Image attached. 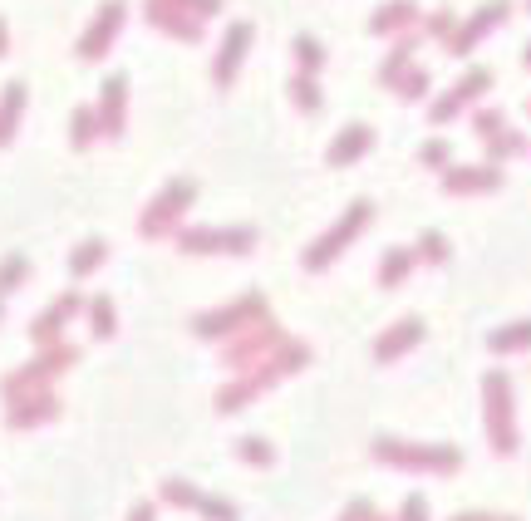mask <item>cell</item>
Masks as SVG:
<instances>
[{"label": "cell", "mask_w": 531, "mask_h": 521, "mask_svg": "<svg viewBox=\"0 0 531 521\" xmlns=\"http://www.w3.org/2000/svg\"><path fill=\"white\" fill-rule=\"evenodd\" d=\"M482 428L492 438V453L497 458H512L517 453V413H512V379L502 369H487L482 374Z\"/></svg>", "instance_id": "1"}, {"label": "cell", "mask_w": 531, "mask_h": 521, "mask_svg": "<svg viewBox=\"0 0 531 521\" xmlns=\"http://www.w3.org/2000/svg\"><path fill=\"white\" fill-rule=\"evenodd\" d=\"M79 364V349L74 345H50V349H40L30 364H20L15 374H5L0 379V394H5V404H15V399H30V394H45L50 384H55L64 369H74Z\"/></svg>", "instance_id": "2"}, {"label": "cell", "mask_w": 531, "mask_h": 521, "mask_svg": "<svg viewBox=\"0 0 531 521\" xmlns=\"http://www.w3.org/2000/svg\"><path fill=\"white\" fill-rule=\"evenodd\" d=\"M369 222H374V202L369 197H359L345 207V217L335 222V227H325V232L315 236L310 246H305V271H325V266H335L340 256H345V246H354V236L369 232Z\"/></svg>", "instance_id": "3"}, {"label": "cell", "mask_w": 531, "mask_h": 521, "mask_svg": "<svg viewBox=\"0 0 531 521\" xmlns=\"http://www.w3.org/2000/svg\"><path fill=\"white\" fill-rule=\"evenodd\" d=\"M374 458L404 472H433V477L463 467V453L448 443H399V438H374Z\"/></svg>", "instance_id": "4"}, {"label": "cell", "mask_w": 531, "mask_h": 521, "mask_svg": "<svg viewBox=\"0 0 531 521\" xmlns=\"http://www.w3.org/2000/svg\"><path fill=\"white\" fill-rule=\"evenodd\" d=\"M281 345H286V330H281L271 315H261V320H251L241 335H232V340L222 345V369H232V374H251L256 364H266Z\"/></svg>", "instance_id": "5"}, {"label": "cell", "mask_w": 531, "mask_h": 521, "mask_svg": "<svg viewBox=\"0 0 531 521\" xmlns=\"http://www.w3.org/2000/svg\"><path fill=\"white\" fill-rule=\"evenodd\" d=\"M266 315V295H256V290H246V295H236L227 305H217V310H202V315H192V335L197 340H232L241 335L251 320H261Z\"/></svg>", "instance_id": "6"}, {"label": "cell", "mask_w": 531, "mask_h": 521, "mask_svg": "<svg viewBox=\"0 0 531 521\" xmlns=\"http://www.w3.org/2000/svg\"><path fill=\"white\" fill-rule=\"evenodd\" d=\"M197 202V182L192 177H173L153 202H148V212H143V222H138V232L148 236V241H163L168 232H177V222H182V212Z\"/></svg>", "instance_id": "7"}, {"label": "cell", "mask_w": 531, "mask_h": 521, "mask_svg": "<svg viewBox=\"0 0 531 521\" xmlns=\"http://www.w3.org/2000/svg\"><path fill=\"white\" fill-rule=\"evenodd\" d=\"M256 246V227H177L182 256H246Z\"/></svg>", "instance_id": "8"}, {"label": "cell", "mask_w": 531, "mask_h": 521, "mask_svg": "<svg viewBox=\"0 0 531 521\" xmlns=\"http://www.w3.org/2000/svg\"><path fill=\"white\" fill-rule=\"evenodd\" d=\"M123 20H128V0H104V5H99V15L89 20V30L79 35L74 55L84 59V64L104 59L109 50H114V40H118V30H123Z\"/></svg>", "instance_id": "9"}, {"label": "cell", "mask_w": 531, "mask_h": 521, "mask_svg": "<svg viewBox=\"0 0 531 521\" xmlns=\"http://www.w3.org/2000/svg\"><path fill=\"white\" fill-rule=\"evenodd\" d=\"M487 89H492V69H468V74H463V79L443 94V99H433V104H428V118H433V123H448V118L463 114L468 104H477Z\"/></svg>", "instance_id": "10"}, {"label": "cell", "mask_w": 531, "mask_h": 521, "mask_svg": "<svg viewBox=\"0 0 531 521\" xmlns=\"http://www.w3.org/2000/svg\"><path fill=\"white\" fill-rule=\"evenodd\" d=\"M84 305H89V300H84L79 290H64V295H59L50 310H40V315L30 320V340H35L40 349L59 345V340H64V325H69V320H74V315H79Z\"/></svg>", "instance_id": "11"}, {"label": "cell", "mask_w": 531, "mask_h": 521, "mask_svg": "<svg viewBox=\"0 0 531 521\" xmlns=\"http://www.w3.org/2000/svg\"><path fill=\"white\" fill-rule=\"evenodd\" d=\"M251 40H256V25H251V20H236L232 30H227L222 50H217V59H212V84H217V89H232L236 69L246 64V50H251Z\"/></svg>", "instance_id": "12"}, {"label": "cell", "mask_w": 531, "mask_h": 521, "mask_svg": "<svg viewBox=\"0 0 531 521\" xmlns=\"http://www.w3.org/2000/svg\"><path fill=\"white\" fill-rule=\"evenodd\" d=\"M143 15H148V25L163 30L168 40H182V45H197V40H202V20L187 15V10H177V5H168V0H148Z\"/></svg>", "instance_id": "13"}, {"label": "cell", "mask_w": 531, "mask_h": 521, "mask_svg": "<svg viewBox=\"0 0 531 521\" xmlns=\"http://www.w3.org/2000/svg\"><path fill=\"white\" fill-rule=\"evenodd\" d=\"M99 123H104V138H123L128 128V74H109L104 89H99Z\"/></svg>", "instance_id": "14"}, {"label": "cell", "mask_w": 531, "mask_h": 521, "mask_svg": "<svg viewBox=\"0 0 531 521\" xmlns=\"http://www.w3.org/2000/svg\"><path fill=\"white\" fill-rule=\"evenodd\" d=\"M497 187H502L497 163H472V168H448L443 173V192H453V197H477V192H497Z\"/></svg>", "instance_id": "15"}, {"label": "cell", "mask_w": 531, "mask_h": 521, "mask_svg": "<svg viewBox=\"0 0 531 521\" xmlns=\"http://www.w3.org/2000/svg\"><path fill=\"white\" fill-rule=\"evenodd\" d=\"M59 399L45 389V394H30V399H15V404L5 408V428H15V433H25V428H40V423H50L59 418Z\"/></svg>", "instance_id": "16"}, {"label": "cell", "mask_w": 531, "mask_h": 521, "mask_svg": "<svg viewBox=\"0 0 531 521\" xmlns=\"http://www.w3.org/2000/svg\"><path fill=\"white\" fill-rule=\"evenodd\" d=\"M369 148H374V128H369V123H345L340 138L325 148V163H330V168H350V163H359Z\"/></svg>", "instance_id": "17"}, {"label": "cell", "mask_w": 531, "mask_h": 521, "mask_svg": "<svg viewBox=\"0 0 531 521\" xmlns=\"http://www.w3.org/2000/svg\"><path fill=\"white\" fill-rule=\"evenodd\" d=\"M418 340H423V320H413V315H409V320H399V325H389V330L379 335L374 359H379V364H394V359H399V354H409Z\"/></svg>", "instance_id": "18"}, {"label": "cell", "mask_w": 531, "mask_h": 521, "mask_svg": "<svg viewBox=\"0 0 531 521\" xmlns=\"http://www.w3.org/2000/svg\"><path fill=\"white\" fill-rule=\"evenodd\" d=\"M25 99H30V89H25L20 79H10V84L0 89V148H10V143H15L20 118H25Z\"/></svg>", "instance_id": "19"}, {"label": "cell", "mask_w": 531, "mask_h": 521, "mask_svg": "<svg viewBox=\"0 0 531 521\" xmlns=\"http://www.w3.org/2000/svg\"><path fill=\"white\" fill-rule=\"evenodd\" d=\"M413 266H418L413 246H389V251H384V261H379V286H384V290H399L413 276Z\"/></svg>", "instance_id": "20"}, {"label": "cell", "mask_w": 531, "mask_h": 521, "mask_svg": "<svg viewBox=\"0 0 531 521\" xmlns=\"http://www.w3.org/2000/svg\"><path fill=\"white\" fill-rule=\"evenodd\" d=\"M104 138V123H99V109H89V104H79L74 114H69V148H89V143H99Z\"/></svg>", "instance_id": "21"}, {"label": "cell", "mask_w": 531, "mask_h": 521, "mask_svg": "<svg viewBox=\"0 0 531 521\" xmlns=\"http://www.w3.org/2000/svg\"><path fill=\"white\" fill-rule=\"evenodd\" d=\"M84 315H89L94 340H114V335H118V310H114V300H109V295H89Z\"/></svg>", "instance_id": "22"}, {"label": "cell", "mask_w": 531, "mask_h": 521, "mask_svg": "<svg viewBox=\"0 0 531 521\" xmlns=\"http://www.w3.org/2000/svg\"><path fill=\"white\" fill-rule=\"evenodd\" d=\"M487 349L492 354H517V349H531V320H512L502 330L487 335Z\"/></svg>", "instance_id": "23"}, {"label": "cell", "mask_w": 531, "mask_h": 521, "mask_svg": "<svg viewBox=\"0 0 531 521\" xmlns=\"http://www.w3.org/2000/svg\"><path fill=\"white\" fill-rule=\"evenodd\" d=\"M413 15H418V5H413V0H389V5L369 20V30H374V35H394V30L413 25Z\"/></svg>", "instance_id": "24"}, {"label": "cell", "mask_w": 531, "mask_h": 521, "mask_svg": "<svg viewBox=\"0 0 531 521\" xmlns=\"http://www.w3.org/2000/svg\"><path fill=\"white\" fill-rule=\"evenodd\" d=\"M256 399H261V389H256L246 374H236L227 389H217V413H241V408L256 404Z\"/></svg>", "instance_id": "25"}, {"label": "cell", "mask_w": 531, "mask_h": 521, "mask_svg": "<svg viewBox=\"0 0 531 521\" xmlns=\"http://www.w3.org/2000/svg\"><path fill=\"white\" fill-rule=\"evenodd\" d=\"M502 15H507V5H502V0H492L487 10H477V20H468V30H463V35L453 40V50H458V55H468L472 40H477V35H487V30H492V25H497Z\"/></svg>", "instance_id": "26"}, {"label": "cell", "mask_w": 531, "mask_h": 521, "mask_svg": "<svg viewBox=\"0 0 531 521\" xmlns=\"http://www.w3.org/2000/svg\"><path fill=\"white\" fill-rule=\"evenodd\" d=\"M104 256H109V246H104L99 236H89V241H79V246H74L69 271H74V276H89V271H99V266H104Z\"/></svg>", "instance_id": "27"}, {"label": "cell", "mask_w": 531, "mask_h": 521, "mask_svg": "<svg viewBox=\"0 0 531 521\" xmlns=\"http://www.w3.org/2000/svg\"><path fill=\"white\" fill-rule=\"evenodd\" d=\"M286 94H291V104L300 109V114H315V109L325 104V94H320L315 74H295V79H291V89H286Z\"/></svg>", "instance_id": "28"}, {"label": "cell", "mask_w": 531, "mask_h": 521, "mask_svg": "<svg viewBox=\"0 0 531 521\" xmlns=\"http://www.w3.org/2000/svg\"><path fill=\"white\" fill-rule=\"evenodd\" d=\"M30 281V256H20V251H10L5 261H0V300L10 295V290H20Z\"/></svg>", "instance_id": "29"}, {"label": "cell", "mask_w": 531, "mask_h": 521, "mask_svg": "<svg viewBox=\"0 0 531 521\" xmlns=\"http://www.w3.org/2000/svg\"><path fill=\"white\" fill-rule=\"evenodd\" d=\"M413 45H418V40H399V45H394V50H389V59H384V69H379V79H384V84H399V79H404V74H409L413 64Z\"/></svg>", "instance_id": "30"}, {"label": "cell", "mask_w": 531, "mask_h": 521, "mask_svg": "<svg viewBox=\"0 0 531 521\" xmlns=\"http://www.w3.org/2000/svg\"><path fill=\"white\" fill-rule=\"evenodd\" d=\"M192 512L202 521H241L232 502H222V497H212V492H197V502H192Z\"/></svg>", "instance_id": "31"}, {"label": "cell", "mask_w": 531, "mask_h": 521, "mask_svg": "<svg viewBox=\"0 0 531 521\" xmlns=\"http://www.w3.org/2000/svg\"><path fill=\"white\" fill-rule=\"evenodd\" d=\"M448 251H453V246H448V236H443V232H423V236H418V246H413V256H418V261H428V266H443V261H448Z\"/></svg>", "instance_id": "32"}, {"label": "cell", "mask_w": 531, "mask_h": 521, "mask_svg": "<svg viewBox=\"0 0 531 521\" xmlns=\"http://www.w3.org/2000/svg\"><path fill=\"white\" fill-rule=\"evenodd\" d=\"M236 458L241 463H256V467H271L276 463V448L266 438H236Z\"/></svg>", "instance_id": "33"}, {"label": "cell", "mask_w": 531, "mask_h": 521, "mask_svg": "<svg viewBox=\"0 0 531 521\" xmlns=\"http://www.w3.org/2000/svg\"><path fill=\"white\" fill-rule=\"evenodd\" d=\"M418 158H423V168H433V173H448V168H453V143H443V138H428V143L418 148Z\"/></svg>", "instance_id": "34"}, {"label": "cell", "mask_w": 531, "mask_h": 521, "mask_svg": "<svg viewBox=\"0 0 531 521\" xmlns=\"http://www.w3.org/2000/svg\"><path fill=\"white\" fill-rule=\"evenodd\" d=\"M522 148H527V138H522V133H512V128H502V133H492V138H487L492 163H502V158H512V153H522Z\"/></svg>", "instance_id": "35"}, {"label": "cell", "mask_w": 531, "mask_h": 521, "mask_svg": "<svg viewBox=\"0 0 531 521\" xmlns=\"http://www.w3.org/2000/svg\"><path fill=\"white\" fill-rule=\"evenodd\" d=\"M295 64H300V74H320V69H325V50H320L310 35H300V40H295Z\"/></svg>", "instance_id": "36"}, {"label": "cell", "mask_w": 531, "mask_h": 521, "mask_svg": "<svg viewBox=\"0 0 531 521\" xmlns=\"http://www.w3.org/2000/svg\"><path fill=\"white\" fill-rule=\"evenodd\" d=\"M197 492H202V487H192V482H182V477H173V482H163V492H158V497H163L168 507H187V512H192Z\"/></svg>", "instance_id": "37"}, {"label": "cell", "mask_w": 531, "mask_h": 521, "mask_svg": "<svg viewBox=\"0 0 531 521\" xmlns=\"http://www.w3.org/2000/svg\"><path fill=\"white\" fill-rule=\"evenodd\" d=\"M394 89H399V99H423V94H428V74H423V69H409Z\"/></svg>", "instance_id": "38"}, {"label": "cell", "mask_w": 531, "mask_h": 521, "mask_svg": "<svg viewBox=\"0 0 531 521\" xmlns=\"http://www.w3.org/2000/svg\"><path fill=\"white\" fill-rule=\"evenodd\" d=\"M472 123H477V138H482V143H487V138H492V133H502V128H507V123H502V114H497V109H482V114L472 118Z\"/></svg>", "instance_id": "39"}, {"label": "cell", "mask_w": 531, "mask_h": 521, "mask_svg": "<svg viewBox=\"0 0 531 521\" xmlns=\"http://www.w3.org/2000/svg\"><path fill=\"white\" fill-rule=\"evenodd\" d=\"M177 10H187V15H197V20H207V15H217L222 10V0H168Z\"/></svg>", "instance_id": "40"}, {"label": "cell", "mask_w": 531, "mask_h": 521, "mask_svg": "<svg viewBox=\"0 0 531 521\" xmlns=\"http://www.w3.org/2000/svg\"><path fill=\"white\" fill-rule=\"evenodd\" d=\"M399 521H428V502L413 492V497H404V507H399Z\"/></svg>", "instance_id": "41"}, {"label": "cell", "mask_w": 531, "mask_h": 521, "mask_svg": "<svg viewBox=\"0 0 531 521\" xmlns=\"http://www.w3.org/2000/svg\"><path fill=\"white\" fill-rule=\"evenodd\" d=\"M369 517H374V502H364V497H359V502H350V507L340 512V521H369Z\"/></svg>", "instance_id": "42"}, {"label": "cell", "mask_w": 531, "mask_h": 521, "mask_svg": "<svg viewBox=\"0 0 531 521\" xmlns=\"http://www.w3.org/2000/svg\"><path fill=\"white\" fill-rule=\"evenodd\" d=\"M128 521H158V502H138V507L128 512Z\"/></svg>", "instance_id": "43"}, {"label": "cell", "mask_w": 531, "mask_h": 521, "mask_svg": "<svg viewBox=\"0 0 531 521\" xmlns=\"http://www.w3.org/2000/svg\"><path fill=\"white\" fill-rule=\"evenodd\" d=\"M453 521H517V517H487V512H463V517H453Z\"/></svg>", "instance_id": "44"}, {"label": "cell", "mask_w": 531, "mask_h": 521, "mask_svg": "<svg viewBox=\"0 0 531 521\" xmlns=\"http://www.w3.org/2000/svg\"><path fill=\"white\" fill-rule=\"evenodd\" d=\"M10 50V30H5V20H0V55Z\"/></svg>", "instance_id": "45"}, {"label": "cell", "mask_w": 531, "mask_h": 521, "mask_svg": "<svg viewBox=\"0 0 531 521\" xmlns=\"http://www.w3.org/2000/svg\"><path fill=\"white\" fill-rule=\"evenodd\" d=\"M369 521H384V517H379V512H374V517H369Z\"/></svg>", "instance_id": "46"}, {"label": "cell", "mask_w": 531, "mask_h": 521, "mask_svg": "<svg viewBox=\"0 0 531 521\" xmlns=\"http://www.w3.org/2000/svg\"><path fill=\"white\" fill-rule=\"evenodd\" d=\"M0 315H5V300H0Z\"/></svg>", "instance_id": "47"}, {"label": "cell", "mask_w": 531, "mask_h": 521, "mask_svg": "<svg viewBox=\"0 0 531 521\" xmlns=\"http://www.w3.org/2000/svg\"><path fill=\"white\" fill-rule=\"evenodd\" d=\"M527 64H531V50H527Z\"/></svg>", "instance_id": "48"}]
</instances>
